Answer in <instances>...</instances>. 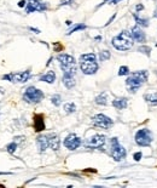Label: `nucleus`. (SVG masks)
<instances>
[{
	"instance_id": "4c0bfd02",
	"label": "nucleus",
	"mask_w": 157,
	"mask_h": 188,
	"mask_svg": "<svg viewBox=\"0 0 157 188\" xmlns=\"http://www.w3.org/2000/svg\"><path fill=\"white\" fill-rule=\"evenodd\" d=\"M109 1H111V0H104V1H103L102 4H99V5H98L97 7H100V6H103V5H105L106 3H109Z\"/></svg>"
},
{
	"instance_id": "473e14b6",
	"label": "nucleus",
	"mask_w": 157,
	"mask_h": 188,
	"mask_svg": "<svg viewBox=\"0 0 157 188\" xmlns=\"http://www.w3.org/2000/svg\"><path fill=\"white\" fill-rule=\"evenodd\" d=\"M73 0H61V5H71Z\"/></svg>"
},
{
	"instance_id": "e433bc0d",
	"label": "nucleus",
	"mask_w": 157,
	"mask_h": 188,
	"mask_svg": "<svg viewBox=\"0 0 157 188\" xmlns=\"http://www.w3.org/2000/svg\"><path fill=\"white\" fill-rule=\"evenodd\" d=\"M29 29H30V31H32V32H34L35 34H39V33H40V31H39V29H36V28H33V27H30V28H29Z\"/></svg>"
},
{
	"instance_id": "9b49d317",
	"label": "nucleus",
	"mask_w": 157,
	"mask_h": 188,
	"mask_svg": "<svg viewBox=\"0 0 157 188\" xmlns=\"http://www.w3.org/2000/svg\"><path fill=\"white\" fill-rule=\"evenodd\" d=\"M81 138L78 137L76 134H70V135H68L65 137V140L63 142L64 147H66L68 149H70V151H75L77 149L78 147L81 146Z\"/></svg>"
},
{
	"instance_id": "c9c22d12",
	"label": "nucleus",
	"mask_w": 157,
	"mask_h": 188,
	"mask_svg": "<svg viewBox=\"0 0 157 188\" xmlns=\"http://www.w3.org/2000/svg\"><path fill=\"white\" fill-rule=\"evenodd\" d=\"M115 17H116V14H114V15H112V17H111V18L109 19V21H107V23H106L105 26H109V24H110V23H111V22L114 21V18H115Z\"/></svg>"
},
{
	"instance_id": "c85d7f7f",
	"label": "nucleus",
	"mask_w": 157,
	"mask_h": 188,
	"mask_svg": "<svg viewBox=\"0 0 157 188\" xmlns=\"http://www.w3.org/2000/svg\"><path fill=\"white\" fill-rule=\"evenodd\" d=\"M129 74V68L128 67H126V66H122L120 67L119 69V75L122 76V75H128Z\"/></svg>"
},
{
	"instance_id": "412c9836",
	"label": "nucleus",
	"mask_w": 157,
	"mask_h": 188,
	"mask_svg": "<svg viewBox=\"0 0 157 188\" xmlns=\"http://www.w3.org/2000/svg\"><path fill=\"white\" fill-rule=\"evenodd\" d=\"M94 102H95V104H99V106H106V104H107L106 94H105V92H102L100 95H98V96L94 98Z\"/></svg>"
},
{
	"instance_id": "b1692460",
	"label": "nucleus",
	"mask_w": 157,
	"mask_h": 188,
	"mask_svg": "<svg viewBox=\"0 0 157 188\" xmlns=\"http://www.w3.org/2000/svg\"><path fill=\"white\" fill-rule=\"evenodd\" d=\"M17 146H18V143H17V142H15V141H12L11 143H8V144L6 146V151H7L8 153L13 154V153L16 152V149H17Z\"/></svg>"
},
{
	"instance_id": "6e6552de",
	"label": "nucleus",
	"mask_w": 157,
	"mask_h": 188,
	"mask_svg": "<svg viewBox=\"0 0 157 188\" xmlns=\"http://www.w3.org/2000/svg\"><path fill=\"white\" fill-rule=\"evenodd\" d=\"M92 124L97 127H100V129H110L112 125H114V122L111 118L106 117L105 114H95L93 118H92Z\"/></svg>"
},
{
	"instance_id": "7c9ffc66",
	"label": "nucleus",
	"mask_w": 157,
	"mask_h": 188,
	"mask_svg": "<svg viewBox=\"0 0 157 188\" xmlns=\"http://www.w3.org/2000/svg\"><path fill=\"white\" fill-rule=\"evenodd\" d=\"M23 140H24V136H17V137H15V138H13V141H15V142H17V143L23 142Z\"/></svg>"
},
{
	"instance_id": "f3484780",
	"label": "nucleus",
	"mask_w": 157,
	"mask_h": 188,
	"mask_svg": "<svg viewBox=\"0 0 157 188\" xmlns=\"http://www.w3.org/2000/svg\"><path fill=\"white\" fill-rule=\"evenodd\" d=\"M127 104H128V100L126 97H117L112 101V106L116 109H126Z\"/></svg>"
},
{
	"instance_id": "f03ea898",
	"label": "nucleus",
	"mask_w": 157,
	"mask_h": 188,
	"mask_svg": "<svg viewBox=\"0 0 157 188\" xmlns=\"http://www.w3.org/2000/svg\"><path fill=\"white\" fill-rule=\"evenodd\" d=\"M111 44L116 50L127 51V50H129V49H132V46L134 44V39H133L129 31H122L119 35L112 38Z\"/></svg>"
},
{
	"instance_id": "4468645a",
	"label": "nucleus",
	"mask_w": 157,
	"mask_h": 188,
	"mask_svg": "<svg viewBox=\"0 0 157 188\" xmlns=\"http://www.w3.org/2000/svg\"><path fill=\"white\" fill-rule=\"evenodd\" d=\"M47 138H48V146H50V148H52L53 151L59 149V146H61L59 136H58L57 134H48Z\"/></svg>"
},
{
	"instance_id": "6ab92c4d",
	"label": "nucleus",
	"mask_w": 157,
	"mask_h": 188,
	"mask_svg": "<svg viewBox=\"0 0 157 188\" xmlns=\"http://www.w3.org/2000/svg\"><path fill=\"white\" fill-rule=\"evenodd\" d=\"M56 80V73L53 71H48L44 75L40 76V81H45L47 84H53Z\"/></svg>"
},
{
	"instance_id": "7ed1b4c3",
	"label": "nucleus",
	"mask_w": 157,
	"mask_h": 188,
	"mask_svg": "<svg viewBox=\"0 0 157 188\" xmlns=\"http://www.w3.org/2000/svg\"><path fill=\"white\" fill-rule=\"evenodd\" d=\"M98 62H97V56L92 52L90 54H83L80 56V68L83 74L91 75L94 74L98 71Z\"/></svg>"
},
{
	"instance_id": "dca6fc26",
	"label": "nucleus",
	"mask_w": 157,
	"mask_h": 188,
	"mask_svg": "<svg viewBox=\"0 0 157 188\" xmlns=\"http://www.w3.org/2000/svg\"><path fill=\"white\" fill-rule=\"evenodd\" d=\"M36 144H37V148H39V152H40V153L45 152L47 148L50 147V146H48L47 135H40V136H37V138H36Z\"/></svg>"
},
{
	"instance_id": "58836bf2",
	"label": "nucleus",
	"mask_w": 157,
	"mask_h": 188,
	"mask_svg": "<svg viewBox=\"0 0 157 188\" xmlns=\"http://www.w3.org/2000/svg\"><path fill=\"white\" fill-rule=\"evenodd\" d=\"M94 39H95V40H98V41H99V40H102V36H99V35H98V36H95Z\"/></svg>"
},
{
	"instance_id": "423d86ee",
	"label": "nucleus",
	"mask_w": 157,
	"mask_h": 188,
	"mask_svg": "<svg viewBox=\"0 0 157 188\" xmlns=\"http://www.w3.org/2000/svg\"><path fill=\"white\" fill-rule=\"evenodd\" d=\"M135 143L140 146V147H148L151 144L152 140H153V135L151 132V130L149 129H140V130L136 131L135 136Z\"/></svg>"
},
{
	"instance_id": "393cba45",
	"label": "nucleus",
	"mask_w": 157,
	"mask_h": 188,
	"mask_svg": "<svg viewBox=\"0 0 157 188\" xmlns=\"http://www.w3.org/2000/svg\"><path fill=\"white\" fill-rule=\"evenodd\" d=\"M138 51H139V52H143V54H145L146 56H150L151 47H150V46H146V45H140V46L138 47Z\"/></svg>"
},
{
	"instance_id": "ddd939ff",
	"label": "nucleus",
	"mask_w": 157,
	"mask_h": 188,
	"mask_svg": "<svg viewBox=\"0 0 157 188\" xmlns=\"http://www.w3.org/2000/svg\"><path fill=\"white\" fill-rule=\"evenodd\" d=\"M131 34H132V36H133V39L135 41H138V43H140V44H143V43H145L146 41V34L144 33V31L140 28V26H134L132 29H131Z\"/></svg>"
},
{
	"instance_id": "0eeeda50",
	"label": "nucleus",
	"mask_w": 157,
	"mask_h": 188,
	"mask_svg": "<svg viewBox=\"0 0 157 188\" xmlns=\"http://www.w3.org/2000/svg\"><path fill=\"white\" fill-rule=\"evenodd\" d=\"M44 98V92L35 86H29L23 94V100L28 103H39Z\"/></svg>"
},
{
	"instance_id": "f8f14e48",
	"label": "nucleus",
	"mask_w": 157,
	"mask_h": 188,
	"mask_svg": "<svg viewBox=\"0 0 157 188\" xmlns=\"http://www.w3.org/2000/svg\"><path fill=\"white\" fill-rule=\"evenodd\" d=\"M105 136L104 135H100V134H97L94 136H92L91 138H88L86 141L85 146L87 148H102L105 143Z\"/></svg>"
},
{
	"instance_id": "a19ab883",
	"label": "nucleus",
	"mask_w": 157,
	"mask_h": 188,
	"mask_svg": "<svg viewBox=\"0 0 157 188\" xmlns=\"http://www.w3.org/2000/svg\"><path fill=\"white\" fill-rule=\"evenodd\" d=\"M65 23H66V26H70V24H71V22H70V21H66Z\"/></svg>"
},
{
	"instance_id": "a211bd4d",
	"label": "nucleus",
	"mask_w": 157,
	"mask_h": 188,
	"mask_svg": "<svg viewBox=\"0 0 157 188\" xmlns=\"http://www.w3.org/2000/svg\"><path fill=\"white\" fill-rule=\"evenodd\" d=\"M144 100L148 102L150 106H157V91L146 92L144 95Z\"/></svg>"
},
{
	"instance_id": "ea45409f",
	"label": "nucleus",
	"mask_w": 157,
	"mask_h": 188,
	"mask_svg": "<svg viewBox=\"0 0 157 188\" xmlns=\"http://www.w3.org/2000/svg\"><path fill=\"white\" fill-rule=\"evenodd\" d=\"M153 17H155V18H157V7H156V10H155V12H153Z\"/></svg>"
},
{
	"instance_id": "4be33fe9",
	"label": "nucleus",
	"mask_w": 157,
	"mask_h": 188,
	"mask_svg": "<svg viewBox=\"0 0 157 188\" xmlns=\"http://www.w3.org/2000/svg\"><path fill=\"white\" fill-rule=\"evenodd\" d=\"M133 18L135 19V23L140 27H148L149 26V19L148 18H141L136 14H133Z\"/></svg>"
},
{
	"instance_id": "bb28decb",
	"label": "nucleus",
	"mask_w": 157,
	"mask_h": 188,
	"mask_svg": "<svg viewBox=\"0 0 157 188\" xmlns=\"http://www.w3.org/2000/svg\"><path fill=\"white\" fill-rule=\"evenodd\" d=\"M87 27L85 26V24H76L74 28H71L70 31H69V33H68V35H70V34H73V33H75V32H77V31H83V29H86Z\"/></svg>"
},
{
	"instance_id": "5701e85b",
	"label": "nucleus",
	"mask_w": 157,
	"mask_h": 188,
	"mask_svg": "<svg viewBox=\"0 0 157 188\" xmlns=\"http://www.w3.org/2000/svg\"><path fill=\"white\" fill-rule=\"evenodd\" d=\"M64 111L66 114H71L76 111V106L74 102H70V103H65L64 104Z\"/></svg>"
},
{
	"instance_id": "a878e982",
	"label": "nucleus",
	"mask_w": 157,
	"mask_h": 188,
	"mask_svg": "<svg viewBox=\"0 0 157 188\" xmlns=\"http://www.w3.org/2000/svg\"><path fill=\"white\" fill-rule=\"evenodd\" d=\"M111 57V54L107 51V50H104L99 54V60L103 62V61H106V60H109V58Z\"/></svg>"
},
{
	"instance_id": "aec40b11",
	"label": "nucleus",
	"mask_w": 157,
	"mask_h": 188,
	"mask_svg": "<svg viewBox=\"0 0 157 188\" xmlns=\"http://www.w3.org/2000/svg\"><path fill=\"white\" fill-rule=\"evenodd\" d=\"M63 84H64V86L66 87V89H73L74 86H75V78H74V75H63Z\"/></svg>"
},
{
	"instance_id": "cd10ccee",
	"label": "nucleus",
	"mask_w": 157,
	"mask_h": 188,
	"mask_svg": "<svg viewBox=\"0 0 157 188\" xmlns=\"http://www.w3.org/2000/svg\"><path fill=\"white\" fill-rule=\"evenodd\" d=\"M51 102H52L53 106L58 107V106L61 104V102H62V97H61L59 95H53V96L51 97Z\"/></svg>"
},
{
	"instance_id": "9d476101",
	"label": "nucleus",
	"mask_w": 157,
	"mask_h": 188,
	"mask_svg": "<svg viewBox=\"0 0 157 188\" xmlns=\"http://www.w3.org/2000/svg\"><path fill=\"white\" fill-rule=\"evenodd\" d=\"M29 78H30V72L29 71L19 72V73H10L3 76V79L11 81V83H25L28 81Z\"/></svg>"
},
{
	"instance_id": "c756f323",
	"label": "nucleus",
	"mask_w": 157,
	"mask_h": 188,
	"mask_svg": "<svg viewBox=\"0 0 157 188\" xmlns=\"http://www.w3.org/2000/svg\"><path fill=\"white\" fill-rule=\"evenodd\" d=\"M141 157H143L141 152H136V153H134V160H135V162H139V160L141 159Z\"/></svg>"
},
{
	"instance_id": "2f4dec72",
	"label": "nucleus",
	"mask_w": 157,
	"mask_h": 188,
	"mask_svg": "<svg viewBox=\"0 0 157 188\" xmlns=\"http://www.w3.org/2000/svg\"><path fill=\"white\" fill-rule=\"evenodd\" d=\"M63 50V46L59 43H54V51H61Z\"/></svg>"
},
{
	"instance_id": "39448f33",
	"label": "nucleus",
	"mask_w": 157,
	"mask_h": 188,
	"mask_svg": "<svg viewBox=\"0 0 157 188\" xmlns=\"http://www.w3.org/2000/svg\"><path fill=\"white\" fill-rule=\"evenodd\" d=\"M110 154L112 157V159L115 162H121L123 160L126 155H127V152L124 149V147L120 144L119 142V138L117 137H112L110 140Z\"/></svg>"
},
{
	"instance_id": "79ce46f5",
	"label": "nucleus",
	"mask_w": 157,
	"mask_h": 188,
	"mask_svg": "<svg viewBox=\"0 0 157 188\" xmlns=\"http://www.w3.org/2000/svg\"><path fill=\"white\" fill-rule=\"evenodd\" d=\"M156 73H157V71H156Z\"/></svg>"
},
{
	"instance_id": "20e7f679",
	"label": "nucleus",
	"mask_w": 157,
	"mask_h": 188,
	"mask_svg": "<svg viewBox=\"0 0 157 188\" xmlns=\"http://www.w3.org/2000/svg\"><path fill=\"white\" fill-rule=\"evenodd\" d=\"M57 60L59 62L61 69L63 71V75H75L76 73V61L71 55L61 54L57 56Z\"/></svg>"
},
{
	"instance_id": "2eb2a0df",
	"label": "nucleus",
	"mask_w": 157,
	"mask_h": 188,
	"mask_svg": "<svg viewBox=\"0 0 157 188\" xmlns=\"http://www.w3.org/2000/svg\"><path fill=\"white\" fill-rule=\"evenodd\" d=\"M34 130L36 132H41L42 130H45L44 114H35L34 115Z\"/></svg>"
},
{
	"instance_id": "f704fd0d",
	"label": "nucleus",
	"mask_w": 157,
	"mask_h": 188,
	"mask_svg": "<svg viewBox=\"0 0 157 188\" xmlns=\"http://www.w3.org/2000/svg\"><path fill=\"white\" fill-rule=\"evenodd\" d=\"M25 5H27V1H25V0H21V1L18 3V6H19V7H23V6H25Z\"/></svg>"
},
{
	"instance_id": "f257e3e1",
	"label": "nucleus",
	"mask_w": 157,
	"mask_h": 188,
	"mask_svg": "<svg viewBox=\"0 0 157 188\" xmlns=\"http://www.w3.org/2000/svg\"><path fill=\"white\" fill-rule=\"evenodd\" d=\"M149 73L148 71H136L133 72L126 80V86L127 90L131 94H135L139 90V87H141L146 81H148Z\"/></svg>"
},
{
	"instance_id": "72a5a7b5",
	"label": "nucleus",
	"mask_w": 157,
	"mask_h": 188,
	"mask_svg": "<svg viewBox=\"0 0 157 188\" xmlns=\"http://www.w3.org/2000/svg\"><path fill=\"white\" fill-rule=\"evenodd\" d=\"M135 10H136V11H143V10H144V5L143 4H138V5L135 6Z\"/></svg>"
},
{
	"instance_id": "1a4fd4ad",
	"label": "nucleus",
	"mask_w": 157,
	"mask_h": 188,
	"mask_svg": "<svg viewBox=\"0 0 157 188\" xmlns=\"http://www.w3.org/2000/svg\"><path fill=\"white\" fill-rule=\"evenodd\" d=\"M48 9L47 4L41 1V0H27V5H25V12L27 14H32V12H44Z\"/></svg>"
}]
</instances>
